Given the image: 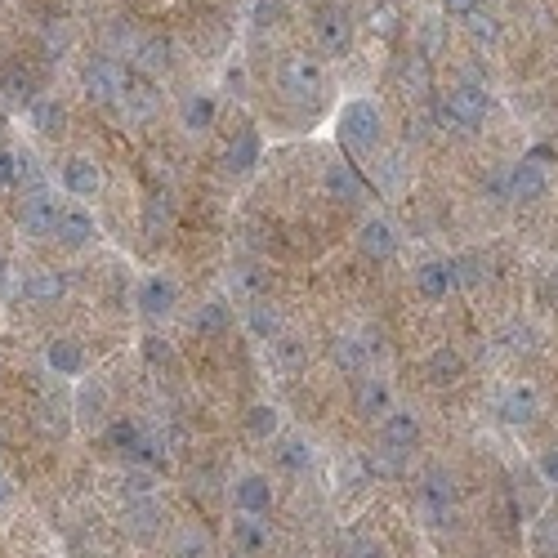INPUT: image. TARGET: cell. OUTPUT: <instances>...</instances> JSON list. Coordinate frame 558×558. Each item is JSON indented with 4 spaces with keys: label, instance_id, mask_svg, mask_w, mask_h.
I'll list each match as a JSON object with an SVG mask.
<instances>
[{
    "label": "cell",
    "instance_id": "obj_1",
    "mask_svg": "<svg viewBox=\"0 0 558 558\" xmlns=\"http://www.w3.org/2000/svg\"><path fill=\"white\" fill-rule=\"evenodd\" d=\"M335 130H340V143L358 157H371L384 143V112L375 99H349L335 117Z\"/></svg>",
    "mask_w": 558,
    "mask_h": 558
},
{
    "label": "cell",
    "instance_id": "obj_2",
    "mask_svg": "<svg viewBox=\"0 0 558 558\" xmlns=\"http://www.w3.org/2000/svg\"><path fill=\"white\" fill-rule=\"evenodd\" d=\"M487 112H492V94H487L483 85H474V81L451 85V90L438 99L442 125H447V130H460V134H474L478 125L487 121Z\"/></svg>",
    "mask_w": 558,
    "mask_h": 558
},
{
    "label": "cell",
    "instance_id": "obj_3",
    "mask_svg": "<svg viewBox=\"0 0 558 558\" xmlns=\"http://www.w3.org/2000/svg\"><path fill=\"white\" fill-rule=\"evenodd\" d=\"M282 94L291 103H317L326 94V67L322 59H309V54H291V59L282 63Z\"/></svg>",
    "mask_w": 558,
    "mask_h": 558
},
{
    "label": "cell",
    "instance_id": "obj_4",
    "mask_svg": "<svg viewBox=\"0 0 558 558\" xmlns=\"http://www.w3.org/2000/svg\"><path fill=\"white\" fill-rule=\"evenodd\" d=\"M59 215H63V201L54 197L50 188L32 192V197H23V206H18V228H23L27 237H36V242H54Z\"/></svg>",
    "mask_w": 558,
    "mask_h": 558
},
{
    "label": "cell",
    "instance_id": "obj_5",
    "mask_svg": "<svg viewBox=\"0 0 558 558\" xmlns=\"http://www.w3.org/2000/svg\"><path fill=\"white\" fill-rule=\"evenodd\" d=\"M134 309L143 317H152V322L170 317L179 309V282L170 273H143L139 286H134Z\"/></svg>",
    "mask_w": 558,
    "mask_h": 558
},
{
    "label": "cell",
    "instance_id": "obj_6",
    "mask_svg": "<svg viewBox=\"0 0 558 558\" xmlns=\"http://www.w3.org/2000/svg\"><path fill=\"white\" fill-rule=\"evenodd\" d=\"M313 36H317V45H322L326 54L344 59V54L353 50V14H349L344 5H317V14H313Z\"/></svg>",
    "mask_w": 558,
    "mask_h": 558
},
{
    "label": "cell",
    "instance_id": "obj_7",
    "mask_svg": "<svg viewBox=\"0 0 558 558\" xmlns=\"http://www.w3.org/2000/svg\"><path fill=\"white\" fill-rule=\"evenodd\" d=\"M420 505H425V514H429V523L434 527H456V478H451L442 465H434L425 474Z\"/></svg>",
    "mask_w": 558,
    "mask_h": 558
},
{
    "label": "cell",
    "instance_id": "obj_8",
    "mask_svg": "<svg viewBox=\"0 0 558 558\" xmlns=\"http://www.w3.org/2000/svg\"><path fill=\"white\" fill-rule=\"evenodd\" d=\"M81 81H85V94H90L94 103H108V108H112V103H121V99H125V85H130V76L121 72V63H117V59L99 54V59L85 63Z\"/></svg>",
    "mask_w": 558,
    "mask_h": 558
},
{
    "label": "cell",
    "instance_id": "obj_9",
    "mask_svg": "<svg viewBox=\"0 0 558 558\" xmlns=\"http://www.w3.org/2000/svg\"><path fill=\"white\" fill-rule=\"evenodd\" d=\"M59 184L67 197H76V201H94L103 192V166L94 157H67L63 166H59Z\"/></svg>",
    "mask_w": 558,
    "mask_h": 558
},
{
    "label": "cell",
    "instance_id": "obj_10",
    "mask_svg": "<svg viewBox=\"0 0 558 558\" xmlns=\"http://www.w3.org/2000/svg\"><path fill=\"white\" fill-rule=\"evenodd\" d=\"M550 197V170L541 161L523 157L509 166V201H523V206H536V201Z\"/></svg>",
    "mask_w": 558,
    "mask_h": 558
},
{
    "label": "cell",
    "instance_id": "obj_11",
    "mask_svg": "<svg viewBox=\"0 0 558 558\" xmlns=\"http://www.w3.org/2000/svg\"><path fill=\"white\" fill-rule=\"evenodd\" d=\"M273 478L268 474H237V483H233V509L242 518H264L268 509H273Z\"/></svg>",
    "mask_w": 558,
    "mask_h": 558
},
{
    "label": "cell",
    "instance_id": "obj_12",
    "mask_svg": "<svg viewBox=\"0 0 558 558\" xmlns=\"http://www.w3.org/2000/svg\"><path fill=\"white\" fill-rule=\"evenodd\" d=\"M99 237V224H94V215L81 206V201H72V206H63L59 215V233H54V242L63 250H85Z\"/></svg>",
    "mask_w": 558,
    "mask_h": 558
},
{
    "label": "cell",
    "instance_id": "obj_13",
    "mask_svg": "<svg viewBox=\"0 0 558 558\" xmlns=\"http://www.w3.org/2000/svg\"><path fill=\"white\" fill-rule=\"evenodd\" d=\"M67 295V273L63 268H36V273L23 277V300L32 309H54Z\"/></svg>",
    "mask_w": 558,
    "mask_h": 558
},
{
    "label": "cell",
    "instance_id": "obj_14",
    "mask_svg": "<svg viewBox=\"0 0 558 558\" xmlns=\"http://www.w3.org/2000/svg\"><path fill=\"white\" fill-rule=\"evenodd\" d=\"M45 367H50V375H59V380H76V375H85V367H90L85 344H76L72 335H54V340L45 344Z\"/></svg>",
    "mask_w": 558,
    "mask_h": 558
},
{
    "label": "cell",
    "instance_id": "obj_15",
    "mask_svg": "<svg viewBox=\"0 0 558 558\" xmlns=\"http://www.w3.org/2000/svg\"><path fill=\"white\" fill-rule=\"evenodd\" d=\"M358 246L367 259H375V264H380V259H393L398 255V228H393V219L367 215L358 228Z\"/></svg>",
    "mask_w": 558,
    "mask_h": 558
},
{
    "label": "cell",
    "instance_id": "obj_16",
    "mask_svg": "<svg viewBox=\"0 0 558 558\" xmlns=\"http://www.w3.org/2000/svg\"><path fill=\"white\" fill-rule=\"evenodd\" d=\"M536 407H541V398H536L532 384H509V389L496 398V416L505 420L509 429L532 425V420H536Z\"/></svg>",
    "mask_w": 558,
    "mask_h": 558
},
{
    "label": "cell",
    "instance_id": "obj_17",
    "mask_svg": "<svg viewBox=\"0 0 558 558\" xmlns=\"http://www.w3.org/2000/svg\"><path fill=\"white\" fill-rule=\"evenodd\" d=\"M219 121V94L215 90H188L184 103H179V125H184L188 134H206L215 130Z\"/></svg>",
    "mask_w": 558,
    "mask_h": 558
},
{
    "label": "cell",
    "instance_id": "obj_18",
    "mask_svg": "<svg viewBox=\"0 0 558 558\" xmlns=\"http://www.w3.org/2000/svg\"><path fill=\"white\" fill-rule=\"evenodd\" d=\"M353 407H358L362 420H384L393 411V389L384 375H362L358 393H353Z\"/></svg>",
    "mask_w": 558,
    "mask_h": 558
},
{
    "label": "cell",
    "instance_id": "obj_19",
    "mask_svg": "<svg viewBox=\"0 0 558 558\" xmlns=\"http://www.w3.org/2000/svg\"><path fill=\"white\" fill-rule=\"evenodd\" d=\"M380 442L384 447H393V451H416V442H420V420H416V411H402V407H393L389 416L380 420Z\"/></svg>",
    "mask_w": 558,
    "mask_h": 558
},
{
    "label": "cell",
    "instance_id": "obj_20",
    "mask_svg": "<svg viewBox=\"0 0 558 558\" xmlns=\"http://www.w3.org/2000/svg\"><path fill=\"white\" fill-rule=\"evenodd\" d=\"M411 282H416V291L425 295V300H447V295L456 291L447 259H420L416 273H411Z\"/></svg>",
    "mask_w": 558,
    "mask_h": 558
},
{
    "label": "cell",
    "instance_id": "obj_21",
    "mask_svg": "<svg viewBox=\"0 0 558 558\" xmlns=\"http://www.w3.org/2000/svg\"><path fill=\"white\" fill-rule=\"evenodd\" d=\"M125 532L139 536V541H148V536L161 532V505L157 496H139V500H125V514H121Z\"/></svg>",
    "mask_w": 558,
    "mask_h": 558
},
{
    "label": "cell",
    "instance_id": "obj_22",
    "mask_svg": "<svg viewBox=\"0 0 558 558\" xmlns=\"http://www.w3.org/2000/svg\"><path fill=\"white\" fill-rule=\"evenodd\" d=\"M322 188L331 201H362V175L358 166H349V161H331V166L322 170Z\"/></svg>",
    "mask_w": 558,
    "mask_h": 558
},
{
    "label": "cell",
    "instance_id": "obj_23",
    "mask_svg": "<svg viewBox=\"0 0 558 558\" xmlns=\"http://www.w3.org/2000/svg\"><path fill=\"white\" fill-rule=\"evenodd\" d=\"M259 157H264L259 134L255 130H237L233 143H228V152H224V166H228V175H250V170L259 166Z\"/></svg>",
    "mask_w": 558,
    "mask_h": 558
},
{
    "label": "cell",
    "instance_id": "obj_24",
    "mask_svg": "<svg viewBox=\"0 0 558 558\" xmlns=\"http://www.w3.org/2000/svg\"><path fill=\"white\" fill-rule=\"evenodd\" d=\"M460 375H465V358L451 344H442V349H434L425 358V380L434 389H451V384H460Z\"/></svg>",
    "mask_w": 558,
    "mask_h": 558
},
{
    "label": "cell",
    "instance_id": "obj_25",
    "mask_svg": "<svg viewBox=\"0 0 558 558\" xmlns=\"http://www.w3.org/2000/svg\"><path fill=\"white\" fill-rule=\"evenodd\" d=\"M27 117H32V130L45 134V139H59L63 125H67V108L63 99H54V94H41V99L27 108Z\"/></svg>",
    "mask_w": 558,
    "mask_h": 558
},
{
    "label": "cell",
    "instance_id": "obj_26",
    "mask_svg": "<svg viewBox=\"0 0 558 558\" xmlns=\"http://www.w3.org/2000/svg\"><path fill=\"white\" fill-rule=\"evenodd\" d=\"M331 358H335V367L340 371H349V375H367L371 367V349L358 340V335H335L331 340Z\"/></svg>",
    "mask_w": 558,
    "mask_h": 558
},
{
    "label": "cell",
    "instance_id": "obj_27",
    "mask_svg": "<svg viewBox=\"0 0 558 558\" xmlns=\"http://www.w3.org/2000/svg\"><path fill=\"white\" fill-rule=\"evenodd\" d=\"M134 63L148 76H166L170 67H175V45H170L166 36H148V41H139V50H134Z\"/></svg>",
    "mask_w": 558,
    "mask_h": 558
},
{
    "label": "cell",
    "instance_id": "obj_28",
    "mask_svg": "<svg viewBox=\"0 0 558 558\" xmlns=\"http://www.w3.org/2000/svg\"><path fill=\"white\" fill-rule=\"evenodd\" d=\"M170 224H175V197H170V192H157V197L148 201V210H143V233H148V242H161Z\"/></svg>",
    "mask_w": 558,
    "mask_h": 558
},
{
    "label": "cell",
    "instance_id": "obj_29",
    "mask_svg": "<svg viewBox=\"0 0 558 558\" xmlns=\"http://www.w3.org/2000/svg\"><path fill=\"white\" fill-rule=\"evenodd\" d=\"M143 434L148 429L139 425V420H130V416H121V420H112L108 425V447L117 451V456H139V447H143Z\"/></svg>",
    "mask_w": 558,
    "mask_h": 558
},
{
    "label": "cell",
    "instance_id": "obj_30",
    "mask_svg": "<svg viewBox=\"0 0 558 558\" xmlns=\"http://www.w3.org/2000/svg\"><path fill=\"white\" fill-rule=\"evenodd\" d=\"M447 264H451V282H456V286H465V291L483 286V277H487V259L478 255V250H465V255H451Z\"/></svg>",
    "mask_w": 558,
    "mask_h": 558
},
{
    "label": "cell",
    "instance_id": "obj_31",
    "mask_svg": "<svg viewBox=\"0 0 558 558\" xmlns=\"http://www.w3.org/2000/svg\"><path fill=\"white\" fill-rule=\"evenodd\" d=\"M233 326V309L224 300H206L197 313H192V331L197 335H224Z\"/></svg>",
    "mask_w": 558,
    "mask_h": 558
},
{
    "label": "cell",
    "instance_id": "obj_32",
    "mask_svg": "<svg viewBox=\"0 0 558 558\" xmlns=\"http://www.w3.org/2000/svg\"><path fill=\"white\" fill-rule=\"evenodd\" d=\"M277 429H282V411H277L273 402H255V407L246 411V434H250V438L273 442Z\"/></svg>",
    "mask_w": 558,
    "mask_h": 558
},
{
    "label": "cell",
    "instance_id": "obj_33",
    "mask_svg": "<svg viewBox=\"0 0 558 558\" xmlns=\"http://www.w3.org/2000/svg\"><path fill=\"white\" fill-rule=\"evenodd\" d=\"M233 545L242 554H259L268 545V532H264V523L259 518H242L237 514V523H233Z\"/></svg>",
    "mask_w": 558,
    "mask_h": 558
},
{
    "label": "cell",
    "instance_id": "obj_34",
    "mask_svg": "<svg viewBox=\"0 0 558 558\" xmlns=\"http://www.w3.org/2000/svg\"><path fill=\"white\" fill-rule=\"evenodd\" d=\"M5 99L9 103H23V108H32L41 94H36V81H32V72H23V67H9L5 72Z\"/></svg>",
    "mask_w": 558,
    "mask_h": 558
},
{
    "label": "cell",
    "instance_id": "obj_35",
    "mask_svg": "<svg viewBox=\"0 0 558 558\" xmlns=\"http://www.w3.org/2000/svg\"><path fill=\"white\" fill-rule=\"evenodd\" d=\"M121 492L125 500H139V496H157V469H143V465H130L121 474Z\"/></svg>",
    "mask_w": 558,
    "mask_h": 558
},
{
    "label": "cell",
    "instance_id": "obj_36",
    "mask_svg": "<svg viewBox=\"0 0 558 558\" xmlns=\"http://www.w3.org/2000/svg\"><path fill=\"white\" fill-rule=\"evenodd\" d=\"M465 32L474 45H496L500 41V18L492 14V9H478V14L465 18Z\"/></svg>",
    "mask_w": 558,
    "mask_h": 558
},
{
    "label": "cell",
    "instance_id": "obj_37",
    "mask_svg": "<svg viewBox=\"0 0 558 558\" xmlns=\"http://www.w3.org/2000/svg\"><path fill=\"white\" fill-rule=\"evenodd\" d=\"M246 326L259 335L264 344H273L277 335H282V317H277L268 304H255V309H246Z\"/></svg>",
    "mask_w": 558,
    "mask_h": 558
},
{
    "label": "cell",
    "instance_id": "obj_38",
    "mask_svg": "<svg viewBox=\"0 0 558 558\" xmlns=\"http://www.w3.org/2000/svg\"><path fill=\"white\" fill-rule=\"evenodd\" d=\"M18 188H23V197H32V192H45V170L41 161L32 157V152H18Z\"/></svg>",
    "mask_w": 558,
    "mask_h": 558
},
{
    "label": "cell",
    "instance_id": "obj_39",
    "mask_svg": "<svg viewBox=\"0 0 558 558\" xmlns=\"http://www.w3.org/2000/svg\"><path fill=\"white\" fill-rule=\"evenodd\" d=\"M277 460H282L291 474H304V469L313 465V447H309L304 438H286L282 447H277Z\"/></svg>",
    "mask_w": 558,
    "mask_h": 558
},
{
    "label": "cell",
    "instance_id": "obj_40",
    "mask_svg": "<svg viewBox=\"0 0 558 558\" xmlns=\"http://www.w3.org/2000/svg\"><path fill=\"white\" fill-rule=\"evenodd\" d=\"M532 550L536 558H558V514H545L532 532Z\"/></svg>",
    "mask_w": 558,
    "mask_h": 558
},
{
    "label": "cell",
    "instance_id": "obj_41",
    "mask_svg": "<svg viewBox=\"0 0 558 558\" xmlns=\"http://www.w3.org/2000/svg\"><path fill=\"white\" fill-rule=\"evenodd\" d=\"M175 558H210V541L197 527H184V532L175 536Z\"/></svg>",
    "mask_w": 558,
    "mask_h": 558
},
{
    "label": "cell",
    "instance_id": "obj_42",
    "mask_svg": "<svg viewBox=\"0 0 558 558\" xmlns=\"http://www.w3.org/2000/svg\"><path fill=\"white\" fill-rule=\"evenodd\" d=\"M121 103H125V112H134V117H148V112L157 108V94H152L148 85H134L130 81V85H125V99Z\"/></svg>",
    "mask_w": 558,
    "mask_h": 558
},
{
    "label": "cell",
    "instance_id": "obj_43",
    "mask_svg": "<svg viewBox=\"0 0 558 558\" xmlns=\"http://www.w3.org/2000/svg\"><path fill=\"white\" fill-rule=\"evenodd\" d=\"M344 554H349V558H389V554H384V541H380V536H349Z\"/></svg>",
    "mask_w": 558,
    "mask_h": 558
},
{
    "label": "cell",
    "instance_id": "obj_44",
    "mask_svg": "<svg viewBox=\"0 0 558 558\" xmlns=\"http://www.w3.org/2000/svg\"><path fill=\"white\" fill-rule=\"evenodd\" d=\"M340 483H344V492H358V487L367 483V465H362V456L340 460Z\"/></svg>",
    "mask_w": 558,
    "mask_h": 558
},
{
    "label": "cell",
    "instance_id": "obj_45",
    "mask_svg": "<svg viewBox=\"0 0 558 558\" xmlns=\"http://www.w3.org/2000/svg\"><path fill=\"white\" fill-rule=\"evenodd\" d=\"M143 358H148L152 367H166V362H175V353H170V344L161 340V335H148V340H143Z\"/></svg>",
    "mask_w": 558,
    "mask_h": 558
},
{
    "label": "cell",
    "instance_id": "obj_46",
    "mask_svg": "<svg viewBox=\"0 0 558 558\" xmlns=\"http://www.w3.org/2000/svg\"><path fill=\"white\" fill-rule=\"evenodd\" d=\"M532 340H536V335H532V326H505V349L509 353H527V349H532Z\"/></svg>",
    "mask_w": 558,
    "mask_h": 558
},
{
    "label": "cell",
    "instance_id": "obj_47",
    "mask_svg": "<svg viewBox=\"0 0 558 558\" xmlns=\"http://www.w3.org/2000/svg\"><path fill=\"white\" fill-rule=\"evenodd\" d=\"M407 465V456H402V451H393V447H375V469H380V474H398V469Z\"/></svg>",
    "mask_w": 558,
    "mask_h": 558
},
{
    "label": "cell",
    "instance_id": "obj_48",
    "mask_svg": "<svg viewBox=\"0 0 558 558\" xmlns=\"http://www.w3.org/2000/svg\"><path fill=\"white\" fill-rule=\"evenodd\" d=\"M438 5H442V14H447V18L465 23L469 14H478V9H483V0H438Z\"/></svg>",
    "mask_w": 558,
    "mask_h": 558
},
{
    "label": "cell",
    "instance_id": "obj_49",
    "mask_svg": "<svg viewBox=\"0 0 558 558\" xmlns=\"http://www.w3.org/2000/svg\"><path fill=\"white\" fill-rule=\"evenodd\" d=\"M14 184H18V152L0 148V188H14Z\"/></svg>",
    "mask_w": 558,
    "mask_h": 558
},
{
    "label": "cell",
    "instance_id": "obj_50",
    "mask_svg": "<svg viewBox=\"0 0 558 558\" xmlns=\"http://www.w3.org/2000/svg\"><path fill=\"white\" fill-rule=\"evenodd\" d=\"M483 192H487V197H496V201H509V166L492 170V179L483 184Z\"/></svg>",
    "mask_w": 558,
    "mask_h": 558
},
{
    "label": "cell",
    "instance_id": "obj_51",
    "mask_svg": "<svg viewBox=\"0 0 558 558\" xmlns=\"http://www.w3.org/2000/svg\"><path fill=\"white\" fill-rule=\"evenodd\" d=\"M536 474H541L550 487H558V447L541 451V460H536Z\"/></svg>",
    "mask_w": 558,
    "mask_h": 558
},
{
    "label": "cell",
    "instance_id": "obj_52",
    "mask_svg": "<svg viewBox=\"0 0 558 558\" xmlns=\"http://www.w3.org/2000/svg\"><path fill=\"white\" fill-rule=\"evenodd\" d=\"M94 407V416H99L103 411V389H90V384H85V398H81V411H90Z\"/></svg>",
    "mask_w": 558,
    "mask_h": 558
},
{
    "label": "cell",
    "instance_id": "obj_53",
    "mask_svg": "<svg viewBox=\"0 0 558 558\" xmlns=\"http://www.w3.org/2000/svg\"><path fill=\"white\" fill-rule=\"evenodd\" d=\"M389 18H393V9H375V14H371V27H375V32H389Z\"/></svg>",
    "mask_w": 558,
    "mask_h": 558
},
{
    "label": "cell",
    "instance_id": "obj_54",
    "mask_svg": "<svg viewBox=\"0 0 558 558\" xmlns=\"http://www.w3.org/2000/svg\"><path fill=\"white\" fill-rule=\"evenodd\" d=\"M268 14H277V0H259V5H255V18H259V27H268Z\"/></svg>",
    "mask_w": 558,
    "mask_h": 558
},
{
    "label": "cell",
    "instance_id": "obj_55",
    "mask_svg": "<svg viewBox=\"0 0 558 558\" xmlns=\"http://www.w3.org/2000/svg\"><path fill=\"white\" fill-rule=\"evenodd\" d=\"M9 496H14V487H9V478H5V474H0V509H5V505H9Z\"/></svg>",
    "mask_w": 558,
    "mask_h": 558
},
{
    "label": "cell",
    "instance_id": "obj_56",
    "mask_svg": "<svg viewBox=\"0 0 558 558\" xmlns=\"http://www.w3.org/2000/svg\"><path fill=\"white\" fill-rule=\"evenodd\" d=\"M0 277H5V259H0Z\"/></svg>",
    "mask_w": 558,
    "mask_h": 558
}]
</instances>
